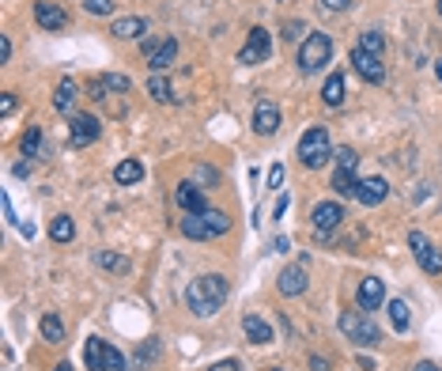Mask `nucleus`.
I'll list each match as a JSON object with an SVG mask.
<instances>
[{"instance_id": "nucleus-1", "label": "nucleus", "mask_w": 442, "mask_h": 371, "mask_svg": "<svg viewBox=\"0 0 442 371\" xmlns=\"http://www.w3.org/2000/svg\"><path fill=\"white\" fill-rule=\"evenodd\" d=\"M227 303V281L220 273H204V276H193L190 288H185V307H190L197 318H208Z\"/></svg>"}, {"instance_id": "nucleus-2", "label": "nucleus", "mask_w": 442, "mask_h": 371, "mask_svg": "<svg viewBox=\"0 0 442 371\" xmlns=\"http://www.w3.org/2000/svg\"><path fill=\"white\" fill-rule=\"evenodd\" d=\"M231 231V216L227 212H220V209H208V212H185L182 216V235H190V239H220V235H227Z\"/></svg>"}, {"instance_id": "nucleus-3", "label": "nucleus", "mask_w": 442, "mask_h": 371, "mask_svg": "<svg viewBox=\"0 0 442 371\" xmlns=\"http://www.w3.org/2000/svg\"><path fill=\"white\" fill-rule=\"evenodd\" d=\"M329 152H333V144H329V129L314 125V129H306V133L299 136V160H303V167H310V171L325 167Z\"/></svg>"}, {"instance_id": "nucleus-4", "label": "nucleus", "mask_w": 442, "mask_h": 371, "mask_svg": "<svg viewBox=\"0 0 442 371\" xmlns=\"http://www.w3.org/2000/svg\"><path fill=\"white\" fill-rule=\"evenodd\" d=\"M341 330H344V337L355 341V345H378V341H382V330L374 326L371 311H363V307L344 311L341 314Z\"/></svg>"}, {"instance_id": "nucleus-5", "label": "nucleus", "mask_w": 442, "mask_h": 371, "mask_svg": "<svg viewBox=\"0 0 442 371\" xmlns=\"http://www.w3.org/2000/svg\"><path fill=\"white\" fill-rule=\"evenodd\" d=\"M329 57H333V38L322 31H310L303 46H299V69L303 72H318V69H325Z\"/></svg>"}, {"instance_id": "nucleus-6", "label": "nucleus", "mask_w": 442, "mask_h": 371, "mask_svg": "<svg viewBox=\"0 0 442 371\" xmlns=\"http://www.w3.org/2000/svg\"><path fill=\"white\" fill-rule=\"evenodd\" d=\"M408 246H412V254H416V262H420L423 273H431V276L442 273V250L431 243L423 231H412V235H408Z\"/></svg>"}, {"instance_id": "nucleus-7", "label": "nucleus", "mask_w": 442, "mask_h": 371, "mask_svg": "<svg viewBox=\"0 0 442 371\" xmlns=\"http://www.w3.org/2000/svg\"><path fill=\"white\" fill-rule=\"evenodd\" d=\"M269 57H272V38H269V31H265V27H253L250 38H246V46L238 50V64H261V61H269Z\"/></svg>"}, {"instance_id": "nucleus-8", "label": "nucleus", "mask_w": 442, "mask_h": 371, "mask_svg": "<svg viewBox=\"0 0 442 371\" xmlns=\"http://www.w3.org/2000/svg\"><path fill=\"white\" fill-rule=\"evenodd\" d=\"M352 69L359 72L366 83H382V80H385V64H382V57H378V53L359 50V46L352 50Z\"/></svg>"}, {"instance_id": "nucleus-9", "label": "nucleus", "mask_w": 442, "mask_h": 371, "mask_svg": "<svg viewBox=\"0 0 442 371\" xmlns=\"http://www.w3.org/2000/svg\"><path fill=\"white\" fill-rule=\"evenodd\" d=\"M276 129H280V106L269 103V99H261V103L253 106V133L272 136Z\"/></svg>"}, {"instance_id": "nucleus-10", "label": "nucleus", "mask_w": 442, "mask_h": 371, "mask_svg": "<svg viewBox=\"0 0 442 371\" xmlns=\"http://www.w3.org/2000/svg\"><path fill=\"white\" fill-rule=\"evenodd\" d=\"M174 201H178V209H185V212H208V193H204L201 186H193V182L178 186Z\"/></svg>"}, {"instance_id": "nucleus-11", "label": "nucleus", "mask_w": 442, "mask_h": 371, "mask_svg": "<svg viewBox=\"0 0 442 371\" xmlns=\"http://www.w3.org/2000/svg\"><path fill=\"white\" fill-rule=\"evenodd\" d=\"M310 216H314V227L318 231H333V227H341L344 209H341V201H318Z\"/></svg>"}, {"instance_id": "nucleus-12", "label": "nucleus", "mask_w": 442, "mask_h": 371, "mask_svg": "<svg viewBox=\"0 0 442 371\" xmlns=\"http://www.w3.org/2000/svg\"><path fill=\"white\" fill-rule=\"evenodd\" d=\"M95 141H99V118L95 114H76V118H72V144L87 148Z\"/></svg>"}, {"instance_id": "nucleus-13", "label": "nucleus", "mask_w": 442, "mask_h": 371, "mask_svg": "<svg viewBox=\"0 0 442 371\" xmlns=\"http://www.w3.org/2000/svg\"><path fill=\"white\" fill-rule=\"evenodd\" d=\"M34 20H38V27H45V31H61V27L69 23V15H64V8L53 4V0H38V4H34Z\"/></svg>"}, {"instance_id": "nucleus-14", "label": "nucleus", "mask_w": 442, "mask_h": 371, "mask_svg": "<svg viewBox=\"0 0 442 371\" xmlns=\"http://www.w3.org/2000/svg\"><path fill=\"white\" fill-rule=\"evenodd\" d=\"M306 269L303 265H287L284 273H280V281H276V288H280V295H303L306 292Z\"/></svg>"}, {"instance_id": "nucleus-15", "label": "nucleus", "mask_w": 442, "mask_h": 371, "mask_svg": "<svg viewBox=\"0 0 442 371\" xmlns=\"http://www.w3.org/2000/svg\"><path fill=\"white\" fill-rule=\"evenodd\" d=\"M385 303V284L378 281V276H363L359 281V307L363 311H374Z\"/></svg>"}, {"instance_id": "nucleus-16", "label": "nucleus", "mask_w": 442, "mask_h": 371, "mask_svg": "<svg viewBox=\"0 0 442 371\" xmlns=\"http://www.w3.org/2000/svg\"><path fill=\"white\" fill-rule=\"evenodd\" d=\"M385 193H390V186H385V178H363L359 190H355V197H359V205H382Z\"/></svg>"}, {"instance_id": "nucleus-17", "label": "nucleus", "mask_w": 442, "mask_h": 371, "mask_svg": "<svg viewBox=\"0 0 442 371\" xmlns=\"http://www.w3.org/2000/svg\"><path fill=\"white\" fill-rule=\"evenodd\" d=\"M174 57H178V38H163V42H159V50L148 57V64H152L155 72H166L174 64Z\"/></svg>"}, {"instance_id": "nucleus-18", "label": "nucleus", "mask_w": 442, "mask_h": 371, "mask_svg": "<svg viewBox=\"0 0 442 371\" xmlns=\"http://www.w3.org/2000/svg\"><path fill=\"white\" fill-rule=\"evenodd\" d=\"M242 330H246V337L253 345H269L272 341V326L265 318H257V314H246V318H242Z\"/></svg>"}, {"instance_id": "nucleus-19", "label": "nucleus", "mask_w": 442, "mask_h": 371, "mask_svg": "<svg viewBox=\"0 0 442 371\" xmlns=\"http://www.w3.org/2000/svg\"><path fill=\"white\" fill-rule=\"evenodd\" d=\"M144 31H148V23L140 20V15H121V20H114V27H110V34H117V38H140Z\"/></svg>"}, {"instance_id": "nucleus-20", "label": "nucleus", "mask_w": 442, "mask_h": 371, "mask_svg": "<svg viewBox=\"0 0 442 371\" xmlns=\"http://www.w3.org/2000/svg\"><path fill=\"white\" fill-rule=\"evenodd\" d=\"M140 178H144V167H140V160H121L114 167V182L117 186H136Z\"/></svg>"}, {"instance_id": "nucleus-21", "label": "nucleus", "mask_w": 442, "mask_h": 371, "mask_svg": "<svg viewBox=\"0 0 442 371\" xmlns=\"http://www.w3.org/2000/svg\"><path fill=\"white\" fill-rule=\"evenodd\" d=\"M83 360H87L91 371H106V341L87 337V345H83Z\"/></svg>"}, {"instance_id": "nucleus-22", "label": "nucleus", "mask_w": 442, "mask_h": 371, "mask_svg": "<svg viewBox=\"0 0 442 371\" xmlns=\"http://www.w3.org/2000/svg\"><path fill=\"white\" fill-rule=\"evenodd\" d=\"M322 103L325 106H341L344 103V76H341V72H329V80L322 88Z\"/></svg>"}, {"instance_id": "nucleus-23", "label": "nucleus", "mask_w": 442, "mask_h": 371, "mask_svg": "<svg viewBox=\"0 0 442 371\" xmlns=\"http://www.w3.org/2000/svg\"><path fill=\"white\" fill-rule=\"evenodd\" d=\"M53 106H57L61 114H69V110L76 106V80H69V76H64V80L57 83V95H53Z\"/></svg>"}, {"instance_id": "nucleus-24", "label": "nucleus", "mask_w": 442, "mask_h": 371, "mask_svg": "<svg viewBox=\"0 0 442 371\" xmlns=\"http://www.w3.org/2000/svg\"><path fill=\"white\" fill-rule=\"evenodd\" d=\"M333 190L341 193V197H352V193L359 190V182H355V171H344V167H336V174H333Z\"/></svg>"}, {"instance_id": "nucleus-25", "label": "nucleus", "mask_w": 442, "mask_h": 371, "mask_svg": "<svg viewBox=\"0 0 442 371\" xmlns=\"http://www.w3.org/2000/svg\"><path fill=\"white\" fill-rule=\"evenodd\" d=\"M72 235H76V224H72V216H57L50 224V239L53 243H72Z\"/></svg>"}, {"instance_id": "nucleus-26", "label": "nucleus", "mask_w": 442, "mask_h": 371, "mask_svg": "<svg viewBox=\"0 0 442 371\" xmlns=\"http://www.w3.org/2000/svg\"><path fill=\"white\" fill-rule=\"evenodd\" d=\"M42 337L50 341V345H61L64 341V322L57 318V314H45L42 318Z\"/></svg>"}, {"instance_id": "nucleus-27", "label": "nucleus", "mask_w": 442, "mask_h": 371, "mask_svg": "<svg viewBox=\"0 0 442 371\" xmlns=\"http://www.w3.org/2000/svg\"><path fill=\"white\" fill-rule=\"evenodd\" d=\"M95 262H99L102 269H110V273H129V258H125V254H110V250H99Z\"/></svg>"}, {"instance_id": "nucleus-28", "label": "nucleus", "mask_w": 442, "mask_h": 371, "mask_svg": "<svg viewBox=\"0 0 442 371\" xmlns=\"http://www.w3.org/2000/svg\"><path fill=\"white\" fill-rule=\"evenodd\" d=\"M390 322H393V330L397 333L408 330V303L404 300H390Z\"/></svg>"}, {"instance_id": "nucleus-29", "label": "nucleus", "mask_w": 442, "mask_h": 371, "mask_svg": "<svg viewBox=\"0 0 442 371\" xmlns=\"http://www.w3.org/2000/svg\"><path fill=\"white\" fill-rule=\"evenodd\" d=\"M148 95H152L155 103H171L174 91H171V83H166L163 76H152V80H148Z\"/></svg>"}, {"instance_id": "nucleus-30", "label": "nucleus", "mask_w": 442, "mask_h": 371, "mask_svg": "<svg viewBox=\"0 0 442 371\" xmlns=\"http://www.w3.org/2000/svg\"><path fill=\"white\" fill-rule=\"evenodd\" d=\"M359 50H366V53H378V57H382L385 38H382L378 31H366V34H359Z\"/></svg>"}, {"instance_id": "nucleus-31", "label": "nucleus", "mask_w": 442, "mask_h": 371, "mask_svg": "<svg viewBox=\"0 0 442 371\" xmlns=\"http://www.w3.org/2000/svg\"><path fill=\"white\" fill-rule=\"evenodd\" d=\"M20 148H23V155H38V148H42V133L31 125V129H27V136H23V144H20Z\"/></svg>"}, {"instance_id": "nucleus-32", "label": "nucleus", "mask_w": 442, "mask_h": 371, "mask_svg": "<svg viewBox=\"0 0 442 371\" xmlns=\"http://www.w3.org/2000/svg\"><path fill=\"white\" fill-rule=\"evenodd\" d=\"M336 167H344V171H355V167H359V155H355L352 148H336Z\"/></svg>"}, {"instance_id": "nucleus-33", "label": "nucleus", "mask_w": 442, "mask_h": 371, "mask_svg": "<svg viewBox=\"0 0 442 371\" xmlns=\"http://www.w3.org/2000/svg\"><path fill=\"white\" fill-rule=\"evenodd\" d=\"M83 8H87L91 15H110L114 12V0H83Z\"/></svg>"}, {"instance_id": "nucleus-34", "label": "nucleus", "mask_w": 442, "mask_h": 371, "mask_svg": "<svg viewBox=\"0 0 442 371\" xmlns=\"http://www.w3.org/2000/svg\"><path fill=\"white\" fill-rule=\"evenodd\" d=\"M106 371H125V356L110 345H106Z\"/></svg>"}, {"instance_id": "nucleus-35", "label": "nucleus", "mask_w": 442, "mask_h": 371, "mask_svg": "<svg viewBox=\"0 0 442 371\" xmlns=\"http://www.w3.org/2000/svg\"><path fill=\"white\" fill-rule=\"evenodd\" d=\"M155 356H159V341H148V345L136 349V360H140V364H148V360H155Z\"/></svg>"}, {"instance_id": "nucleus-36", "label": "nucleus", "mask_w": 442, "mask_h": 371, "mask_svg": "<svg viewBox=\"0 0 442 371\" xmlns=\"http://www.w3.org/2000/svg\"><path fill=\"white\" fill-rule=\"evenodd\" d=\"M280 182H284V167L272 163V167H269V190H280Z\"/></svg>"}, {"instance_id": "nucleus-37", "label": "nucleus", "mask_w": 442, "mask_h": 371, "mask_svg": "<svg viewBox=\"0 0 442 371\" xmlns=\"http://www.w3.org/2000/svg\"><path fill=\"white\" fill-rule=\"evenodd\" d=\"M208 371H242V364L238 360H220V364H212Z\"/></svg>"}, {"instance_id": "nucleus-38", "label": "nucleus", "mask_w": 442, "mask_h": 371, "mask_svg": "<svg viewBox=\"0 0 442 371\" xmlns=\"http://www.w3.org/2000/svg\"><path fill=\"white\" fill-rule=\"evenodd\" d=\"M348 4H352V0H322V8H325V12H344Z\"/></svg>"}, {"instance_id": "nucleus-39", "label": "nucleus", "mask_w": 442, "mask_h": 371, "mask_svg": "<svg viewBox=\"0 0 442 371\" xmlns=\"http://www.w3.org/2000/svg\"><path fill=\"white\" fill-rule=\"evenodd\" d=\"M12 110H15V99H12V95H4V99H0V118H8Z\"/></svg>"}, {"instance_id": "nucleus-40", "label": "nucleus", "mask_w": 442, "mask_h": 371, "mask_svg": "<svg viewBox=\"0 0 442 371\" xmlns=\"http://www.w3.org/2000/svg\"><path fill=\"white\" fill-rule=\"evenodd\" d=\"M12 57V38H0V61Z\"/></svg>"}, {"instance_id": "nucleus-41", "label": "nucleus", "mask_w": 442, "mask_h": 371, "mask_svg": "<svg viewBox=\"0 0 442 371\" xmlns=\"http://www.w3.org/2000/svg\"><path fill=\"white\" fill-rule=\"evenodd\" d=\"M197 174H201V178H208V182H215V178H220V174H215L212 167H197Z\"/></svg>"}, {"instance_id": "nucleus-42", "label": "nucleus", "mask_w": 442, "mask_h": 371, "mask_svg": "<svg viewBox=\"0 0 442 371\" xmlns=\"http://www.w3.org/2000/svg\"><path fill=\"white\" fill-rule=\"evenodd\" d=\"M310 371H329V364H325L322 356H314V360H310Z\"/></svg>"}, {"instance_id": "nucleus-43", "label": "nucleus", "mask_w": 442, "mask_h": 371, "mask_svg": "<svg viewBox=\"0 0 442 371\" xmlns=\"http://www.w3.org/2000/svg\"><path fill=\"white\" fill-rule=\"evenodd\" d=\"M416 371H439V364H435V360H420Z\"/></svg>"}, {"instance_id": "nucleus-44", "label": "nucleus", "mask_w": 442, "mask_h": 371, "mask_svg": "<svg viewBox=\"0 0 442 371\" xmlns=\"http://www.w3.org/2000/svg\"><path fill=\"white\" fill-rule=\"evenodd\" d=\"M284 212H287V197H280V201H276V212H272V216L280 220V216H284Z\"/></svg>"}, {"instance_id": "nucleus-45", "label": "nucleus", "mask_w": 442, "mask_h": 371, "mask_svg": "<svg viewBox=\"0 0 442 371\" xmlns=\"http://www.w3.org/2000/svg\"><path fill=\"white\" fill-rule=\"evenodd\" d=\"M53 371H72V364H57V368H53Z\"/></svg>"}, {"instance_id": "nucleus-46", "label": "nucleus", "mask_w": 442, "mask_h": 371, "mask_svg": "<svg viewBox=\"0 0 442 371\" xmlns=\"http://www.w3.org/2000/svg\"><path fill=\"white\" fill-rule=\"evenodd\" d=\"M435 72H439V80H442V61H439V64H435Z\"/></svg>"}, {"instance_id": "nucleus-47", "label": "nucleus", "mask_w": 442, "mask_h": 371, "mask_svg": "<svg viewBox=\"0 0 442 371\" xmlns=\"http://www.w3.org/2000/svg\"><path fill=\"white\" fill-rule=\"evenodd\" d=\"M439 15H442V0H439Z\"/></svg>"}, {"instance_id": "nucleus-48", "label": "nucleus", "mask_w": 442, "mask_h": 371, "mask_svg": "<svg viewBox=\"0 0 442 371\" xmlns=\"http://www.w3.org/2000/svg\"><path fill=\"white\" fill-rule=\"evenodd\" d=\"M272 371H280V368H272Z\"/></svg>"}]
</instances>
